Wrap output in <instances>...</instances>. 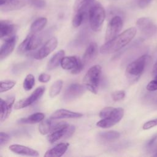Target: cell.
I'll return each mask as SVG.
<instances>
[{
  "label": "cell",
  "mask_w": 157,
  "mask_h": 157,
  "mask_svg": "<svg viewBox=\"0 0 157 157\" xmlns=\"http://www.w3.org/2000/svg\"><path fill=\"white\" fill-rule=\"evenodd\" d=\"M136 25L140 32L147 37H151L157 33V26L147 17H142L136 21Z\"/></svg>",
  "instance_id": "9c48e42d"
},
{
  "label": "cell",
  "mask_w": 157,
  "mask_h": 157,
  "mask_svg": "<svg viewBox=\"0 0 157 157\" xmlns=\"http://www.w3.org/2000/svg\"><path fill=\"white\" fill-rule=\"evenodd\" d=\"M99 115L101 120L97 122L96 125L102 128H109L118 123L122 119L124 110L121 107H106L101 110Z\"/></svg>",
  "instance_id": "7a4b0ae2"
},
{
  "label": "cell",
  "mask_w": 157,
  "mask_h": 157,
  "mask_svg": "<svg viewBox=\"0 0 157 157\" xmlns=\"http://www.w3.org/2000/svg\"><path fill=\"white\" fill-rule=\"evenodd\" d=\"M61 66L65 70H71L73 74L80 73L84 67V64L78 58L72 56H64L61 61Z\"/></svg>",
  "instance_id": "8992f818"
},
{
  "label": "cell",
  "mask_w": 157,
  "mask_h": 157,
  "mask_svg": "<svg viewBox=\"0 0 157 157\" xmlns=\"http://www.w3.org/2000/svg\"><path fill=\"white\" fill-rule=\"evenodd\" d=\"M31 34H32L31 33L30 34H29L26 36V37L23 40V41L19 45V46L17 48V52L19 54H23V53L26 52L27 51H28V44H29V40L31 39Z\"/></svg>",
  "instance_id": "4dcf8cb0"
},
{
  "label": "cell",
  "mask_w": 157,
  "mask_h": 157,
  "mask_svg": "<svg viewBox=\"0 0 157 157\" xmlns=\"http://www.w3.org/2000/svg\"><path fill=\"white\" fill-rule=\"evenodd\" d=\"M102 68L100 65L91 66L86 72L83 79V85L90 92L96 94L100 82Z\"/></svg>",
  "instance_id": "5b68a950"
},
{
  "label": "cell",
  "mask_w": 157,
  "mask_h": 157,
  "mask_svg": "<svg viewBox=\"0 0 157 157\" xmlns=\"http://www.w3.org/2000/svg\"><path fill=\"white\" fill-rule=\"evenodd\" d=\"M157 143V132L152 136V137L148 140L146 144V148L148 150H152L154 148V146L156 145Z\"/></svg>",
  "instance_id": "e575fe53"
},
{
  "label": "cell",
  "mask_w": 157,
  "mask_h": 157,
  "mask_svg": "<svg viewBox=\"0 0 157 157\" xmlns=\"http://www.w3.org/2000/svg\"><path fill=\"white\" fill-rule=\"evenodd\" d=\"M31 6L36 9H42L45 7L46 2L44 0H26Z\"/></svg>",
  "instance_id": "d6a6232c"
},
{
  "label": "cell",
  "mask_w": 157,
  "mask_h": 157,
  "mask_svg": "<svg viewBox=\"0 0 157 157\" xmlns=\"http://www.w3.org/2000/svg\"><path fill=\"white\" fill-rule=\"evenodd\" d=\"M153 156H157V151L156 152V153L155 154H154V155Z\"/></svg>",
  "instance_id": "b9f144b4"
},
{
  "label": "cell",
  "mask_w": 157,
  "mask_h": 157,
  "mask_svg": "<svg viewBox=\"0 0 157 157\" xmlns=\"http://www.w3.org/2000/svg\"><path fill=\"white\" fill-rule=\"evenodd\" d=\"M9 139L10 137L8 134L4 132H0V146L6 144L9 140Z\"/></svg>",
  "instance_id": "74e56055"
},
{
  "label": "cell",
  "mask_w": 157,
  "mask_h": 157,
  "mask_svg": "<svg viewBox=\"0 0 157 157\" xmlns=\"http://www.w3.org/2000/svg\"><path fill=\"white\" fill-rule=\"evenodd\" d=\"M88 18L91 29L95 32L99 31L105 18V12L102 6L94 2L88 10Z\"/></svg>",
  "instance_id": "277c9868"
},
{
  "label": "cell",
  "mask_w": 157,
  "mask_h": 157,
  "mask_svg": "<svg viewBox=\"0 0 157 157\" xmlns=\"http://www.w3.org/2000/svg\"><path fill=\"white\" fill-rule=\"evenodd\" d=\"M51 76L49 74L42 73L40 74L38 77V80L42 83H47L50 80Z\"/></svg>",
  "instance_id": "f35d334b"
},
{
  "label": "cell",
  "mask_w": 157,
  "mask_h": 157,
  "mask_svg": "<svg viewBox=\"0 0 157 157\" xmlns=\"http://www.w3.org/2000/svg\"><path fill=\"white\" fill-rule=\"evenodd\" d=\"M87 12L85 11H78L76 12L75 16L72 20V25L74 28L78 27L84 20Z\"/></svg>",
  "instance_id": "f1b7e54d"
},
{
  "label": "cell",
  "mask_w": 157,
  "mask_h": 157,
  "mask_svg": "<svg viewBox=\"0 0 157 157\" xmlns=\"http://www.w3.org/2000/svg\"><path fill=\"white\" fill-rule=\"evenodd\" d=\"M67 124L66 122L56 121H55V119L50 118L40 123L39 126V131L41 134L45 135Z\"/></svg>",
  "instance_id": "7c38bea8"
},
{
  "label": "cell",
  "mask_w": 157,
  "mask_h": 157,
  "mask_svg": "<svg viewBox=\"0 0 157 157\" xmlns=\"http://www.w3.org/2000/svg\"><path fill=\"white\" fill-rule=\"evenodd\" d=\"M15 82L12 80L1 81L0 83V92L2 93L10 90L15 85Z\"/></svg>",
  "instance_id": "1f68e13d"
},
{
  "label": "cell",
  "mask_w": 157,
  "mask_h": 157,
  "mask_svg": "<svg viewBox=\"0 0 157 157\" xmlns=\"http://www.w3.org/2000/svg\"><path fill=\"white\" fill-rule=\"evenodd\" d=\"M63 82L61 80H58L52 84L49 91L50 98H54L60 93L63 87Z\"/></svg>",
  "instance_id": "83f0119b"
},
{
  "label": "cell",
  "mask_w": 157,
  "mask_h": 157,
  "mask_svg": "<svg viewBox=\"0 0 157 157\" xmlns=\"http://www.w3.org/2000/svg\"><path fill=\"white\" fill-rule=\"evenodd\" d=\"M75 126L72 125H66L52 132L47 137L49 142L53 144L61 139L70 137L75 132Z\"/></svg>",
  "instance_id": "ba28073f"
},
{
  "label": "cell",
  "mask_w": 157,
  "mask_h": 157,
  "mask_svg": "<svg viewBox=\"0 0 157 157\" xmlns=\"http://www.w3.org/2000/svg\"><path fill=\"white\" fill-rule=\"evenodd\" d=\"M17 41V37L15 36L9 39L4 40L0 50V58L3 59L9 56L13 52Z\"/></svg>",
  "instance_id": "d6986e66"
},
{
  "label": "cell",
  "mask_w": 157,
  "mask_h": 157,
  "mask_svg": "<svg viewBox=\"0 0 157 157\" xmlns=\"http://www.w3.org/2000/svg\"><path fill=\"white\" fill-rule=\"evenodd\" d=\"M17 30V26L9 20H1L0 21V37L6 40L14 36Z\"/></svg>",
  "instance_id": "4fadbf2b"
},
{
  "label": "cell",
  "mask_w": 157,
  "mask_h": 157,
  "mask_svg": "<svg viewBox=\"0 0 157 157\" xmlns=\"http://www.w3.org/2000/svg\"><path fill=\"white\" fill-rule=\"evenodd\" d=\"M65 54V52L63 50H59L56 53H55L49 59L47 63V69L52 70L55 69L56 67L61 64V61L62 58L64 57Z\"/></svg>",
  "instance_id": "7402d4cb"
},
{
  "label": "cell",
  "mask_w": 157,
  "mask_h": 157,
  "mask_svg": "<svg viewBox=\"0 0 157 157\" xmlns=\"http://www.w3.org/2000/svg\"><path fill=\"white\" fill-rule=\"evenodd\" d=\"M85 86L78 83L70 85L63 95V99L65 102L72 101L80 97L85 91Z\"/></svg>",
  "instance_id": "8fae6325"
},
{
  "label": "cell",
  "mask_w": 157,
  "mask_h": 157,
  "mask_svg": "<svg viewBox=\"0 0 157 157\" xmlns=\"http://www.w3.org/2000/svg\"><path fill=\"white\" fill-rule=\"evenodd\" d=\"M14 102H15L14 96L10 97L7 100H4L2 98L1 99L0 120L1 122L5 121L10 115Z\"/></svg>",
  "instance_id": "2e32d148"
},
{
  "label": "cell",
  "mask_w": 157,
  "mask_h": 157,
  "mask_svg": "<svg viewBox=\"0 0 157 157\" xmlns=\"http://www.w3.org/2000/svg\"><path fill=\"white\" fill-rule=\"evenodd\" d=\"M69 144L68 143H60L53 148L48 150L44 156L45 157H60L67 151Z\"/></svg>",
  "instance_id": "44dd1931"
},
{
  "label": "cell",
  "mask_w": 157,
  "mask_h": 157,
  "mask_svg": "<svg viewBox=\"0 0 157 157\" xmlns=\"http://www.w3.org/2000/svg\"><path fill=\"white\" fill-rule=\"evenodd\" d=\"M94 2V0H76L74 9L75 12L85 11L88 13L89 9Z\"/></svg>",
  "instance_id": "d4e9b609"
},
{
  "label": "cell",
  "mask_w": 157,
  "mask_h": 157,
  "mask_svg": "<svg viewBox=\"0 0 157 157\" xmlns=\"http://www.w3.org/2000/svg\"><path fill=\"white\" fill-rule=\"evenodd\" d=\"M147 90L150 91H154L157 90V75L154 79L151 80L147 85Z\"/></svg>",
  "instance_id": "d590c367"
},
{
  "label": "cell",
  "mask_w": 157,
  "mask_h": 157,
  "mask_svg": "<svg viewBox=\"0 0 157 157\" xmlns=\"http://www.w3.org/2000/svg\"><path fill=\"white\" fill-rule=\"evenodd\" d=\"M152 75L153 76H156L157 75V60L156 63H155L153 67V70H152Z\"/></svg>",
  "instance_id": "60d3db41"
},
{
  "label": "cell",
  "mask_w": 157,
  "mask_h": 157,
  "mask_svg": "<svg viewBox=\"0 0 157 157\" xmlns=\"http://www.w3.org/2000/svg\"><path fill=\"white\" fill-rule=\"evenodd\" d=\"M34 84H35L34 77L33 74H29L26 76L23 81V87L25 90L29 91L33 88Z\"/></svg>",
  "instance_id": "f546056e"
},
{
  "label": "cell",
  "mask_w": 157,
  "mask_h": 157,
  "mask_svg": "<svg viewBox=\"0 0 157 157\" xmlns=\"http://www.w3.org/2000/svg\"><path fill=\"white\" fill-rule=\"evenodd\" d=\"M125 96V92L123 90L115 91L112 93V98L114 101L122 100Z\"/></svg>",
  "instance_id": "836d02e7"
},
{
  "label": "cell",
  "mask_w": 157,
  "mask_h": 157,
  "mask_svg": "<svg viewBox=\"0 0 157 157\" xmlns=\"http://www.w3.org/2000/svg\"><path fill=\"white\" fill-rule=\"evenodd\" d=\"M45 118V115L41 112H36L26 118L18 120V123L21 124H33L41 122Z\"/></svg>",
  "instance_id": "603a6c76"
},
{
  "label": "cell",
  "mask_w": 157,
  "mask_h": 157,
  "mask_svg": "<svg viewBox=\"0 0 157 157\" xmlns=\"http://www.w3.org/2000/svg\"><path fill=\"white\" fill-rule=\"evenodd\" d=\"M45 90V88L44 86H40L37 88L32 93V94L29 96H28L26 99H21L17 101L15 104V106H14L15 109H23L36 102L37 100H39L41 98Z\"/></svg>",
  "instance_id": "30bf717a"
},
{
  "label": "cell",
  "mask_w": 157,
  "mask_h": 157,
  "mask_svg": "<svg viewBox=\"0 0 157 157\" xmlns=\"http://www.w3.org/2000/svg\"><path fill=\"white\" fill-rule=\"evenodd\" d=\"M43 37L42 35L39 34H36L34 33H32L31 39L29 40L28 46V50H33L36 49L40 45V44L42 42Z\"/></svg>",
  "instance_id": "484cf974"
},
{
  "label": "cell",
  "mask_w": 157,
  "mask_h": 157,
  "mask_svg": "<svg viewBox=\"0 0 157 157\" xmlns=\"http://www.w3.org/2000/svg\"><path fill=\"white\" fill-rule=\"evenodd\" d=\"M58 40L55 37L48 39L43 46L35 53L34 58L36 59H42L50 54L57 47Z\"/></svg>",
  "instance_id": "5bb4252c"
},
{
  "label": "cell",
  "mask_w": 157,
  "mask_h": 157,
  "mask_svg": "<svg viewBox=\"0 0 157 157\" xmlns=\"http://www.w3.org/2000/svg\"><path fill=\"white\" fill-rule=\"evenodd\" d=\"M120 136V132L116 131H109L99 133V138L104 142H112L118 139Z\"/></svg>",
  "instance_id": "cb8c5ba5"
},
{
  "label": "cell",
  "mask_w": 157,
  "mask_h": 157,
  "mask_svg": "<svg viewBox=\"0 0 157 157\" xmlns=\"http://www.w3.org/2000/svg\"><path fill=\"white\" fill-rule=\"evenodd\" d=\"M47 19L45 17H41L36 20L31 26V33H36L41 31L46 25Z\"/></svg>",
  "instance_id": "4316f807"
},
{
  "label": "cell",
  "mask_w": 157,
  "mask_h": 157,
  "mask_svg": "<svg viewBox=\"0 0 157 157\" xmlns=\"http://www.w3.org/2000/svg\"><path fill=\"white\" fill-rule=\"evenodd\" d=\"M83 116V114L79 112H72L66 109H58L54 112L51 115V118L55 120L63 118H77Z\"/></svg>",
  "instance_id": "ffe728a7"
},
{
  "label": "cell",
  "mask_w": 157,
  "mask_h": 157,
  "mask_svg": "<svg viewBox=\"0 0 157 157\" xmlns=\"http://www.w3.org/2000/svg\"><path fill=\"white\" fill-rule=\"evenodd\" d=\"M122 27L123 20L118 15H116L112 17L107 25V28L105 31V42L113 39L117 36H118V33L121 30Z\"/></svg>",
  "instance_id": "52a82bcc"
},
{
  "label": "cell",
  "mask_w": 157,
  "mask_h": 157,
  "mask_svg": "<svg viewBox=\"0 0 157 157\" xmlns=\"http://www.w3.org/2000/svg\"><path fill=\"white\" fill-rule=\"evenodd\" d=\"M136 33L137 29L134 27L126 29L122 33L102 45L100 48V52L102 54H110L120 50L132 40Z\"/></svg>",
  "instance_id": "6da1fadb"
},
{
  "label": "cell",
  "mask_w": 157,
  "mask_h": 157,
  "mask_svg": "<svg viewBox=\"0 0 157 157\" xmlns=\"http://www.w3.org/2000/svg\"><path fill=\"white\" fill-rule=\"evenodd\" d=\"M151 1L152 0H138V6L141 9H144L148 6Z\"/></svg>",
  "instance_id": "ab89813d"
},
{
  "label": "cell",
  "mask_w": 157,
  "mask_h": 157,
  "mask_svg": "<svg viewBox=\"0 0 157 157\" xmlns=\"http://www.w3.org/2000/svg\"><path fill=\"white\" fill-rule=\"evenodd\" d=\"M156 126H157V118L153 119V120H149V121L145 122L143 124L142 128L144 130H147V129H149L153 128Z\"/></svg>",
  "instance_id": "8d00e7d4"
},
{
  "label": "cell",
  "mask_w": 157,
  "mask_h": 157,
  "mask_svg": "<svg viewBox=\"0 0 157 157\" xmlns=\"http://www.w3.org/2000/svg\"><path fill=\"white\" fill-rule=\"evenodd\" d=\"M98 53V47L96 42H92L87 47L82 58L84 65H87L92 63L97 57Z\"/></svg>",
  "instance_id": "e0dca14e"
},
{
  "label": "cell",
  "mask_w": 157,
  "mask_h": 157,
  "mask_svg": "<svg viewBox=\"0 0 157 157\" xmlns=\"http://www.w3.org/2000/svg\"><path fill=\"white\" fill-rule=\"evenodd\" d=\"M26 2V0H0V9L3 12L18 10L24 7Z\"/></svg>",
  "instance_id": "9a60e30c"
},
{
  "label": "cell",
  "mask_w": 157,
  "mask_h": 157,
  "mask_svg": "<svg viewBox=\"0 0 157 157\" xmlns=\"http://www.w3.org/2000/svg\"><path fill=\"white\" fill-rule=\"evenodd\" d=\"M150 58L148 55H144L128 65L125 74L129 82L133 83L140 78Z\"/></svg>",
  "instance_id": "3957f363"
},
{
  "label": "cell",
  "mask_w": 157,
  "mask_h": 157,
  "mask_svg": "<svg viewBox=\"0 0 157 157\" xmlns=\"http://www.w3.org/2000/svg\"><path fill=\"white\" fill-rule=\"evenodd\" d=\"M9 148L11 151L20 155L30 156H39V153L37 150L22 145L13 144L10 145Z\"/></svg>",
  "instance_id": "ac0fdd59"
}]
</instances>
